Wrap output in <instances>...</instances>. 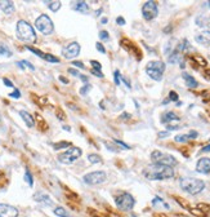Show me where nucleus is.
I'll list each match as a JSON object with an SVG mask.
<instances>
[{"instance_id":"nucleus-37","label":"nucleus","mask_w":210,"mask_h":217,"mask_svg":"<svg viewBox=\"0 0 210 217\" xmlns=\"http://www.w3.org/2000/svg\"><path fill=\"white\" fill-rule=\"evenodd\" d=\"M95 47H97V51L101 52L102 54H104V53H106V49H104V47L101 44V43H97V44H95Z\"/></svg>"},{"instance_id":"nucleus-44","label":"nucleus","mask_w":210,"mask_h":217,"mask_svg":"<svg viewBox=\"0 0 210 217\" xmlns=\"http://www.w3.org/2000/svg\"><path fill=\"white\" fill-rule=\"evenodd\" d=\"M68 74H71V75H74V76H78V78H79V75H80V72H79V71H76V70H74V69H70V70H68Z\"/></svg>"},{"instance_id":"nucleus-39","label":"nucleus","mask_w":210,"mask_h":217,"mask_svg":"<svg viewBox=\"0 0 210 217\" xmlns=\"http://www.w3.org/2000/svg\"><path fill=\"white\" fill-rule=\"evenodd\" d=\"M3 83H4V84H5L7 87H11V88H14V85H13V83H12V81H11V80H9L8 78H3Z\"/></svg>"},{"instance_id":"nucleus-47","label":"nucleus","mask_w":210,"mask_h":217,"mask_svg":"<svg viewBox=\"0 0 210 217\" xmlns=\"http://www.w3.org/2000/svg\"><path fill=\"white\" fill-rule=\"evenodd\" d=\"M166 136H169V132H160V133H159V137H161V138L166 137Z\"/></svg>"},{"instance_id":"nucleus-42","label":"nucleus","mask_w":210,"mask_h":217,"mask_svg":"<svg viewBox=\"0 0 210 217\" xmlns=\"http://www.w3.org/2000/svg\"><path fill=\"white\" fill-rule=\"evenodd\" d=\"M90 72H92V74H93V75H95V76H98V78H104V75L102 74V72H101V71H95V70H93V69H92V70H90Z\"/></svg>"},{"instance_id":"nucleus-32","label":"nucleus","mask_w":210,"mask_h":217,"mask_svg":"<svg viewBox=\"0 0 210 217\" xmlns=\"http://www.w3.org/2000/svg\"><path fill=\"white\" fill-rule=\"evenodd\" d=\"M56 115H57V118H58L59 120H65V119H66V115H65V113H63V111H62V109H61V107L57 109Z\"/></svg>"},{"instance_id":"nucleus-1","label":"nucleus","mask_w":210,"mask_h":217,"mask_svg":"<svg viewBox=\"0 0 210 217\" xmlns=\"http://www.w3.org/2000/svg\"><path fill=\"white\" fill-rule=\"evenodd\" d=\"M143 175L147 180L151 181H159V180H169L174 177V169L171 167L161 166V164H151L147 167Z\"/></svg>"},{"instance_id":"nucleus-55","label":"nucleus","mask_w":210,"mask_h":217,"mask_svg":"<svg viewBox=\"0 0 210 217\" xmlns=\"http://www.w3.org/2000/svg\"><path fill=\"white\" fill-rule=\"evenodd\" d=\"M208 4H209V8H210V2H208Z\"/></svg>"},{"instance_id":"nucleus-31","label":"nucleus","mask_w":210,"mask_h":217,"mask_svg":"<svg viewBox=\"0 0 210 217\" xmlns=\"http://www.w3.org/2000/svg\"><path fill=\"white\" fill-rule=\"evenodd\" d=\"M9 97H12V98H14V100H18L21 97V92L20 90H18L17 88H14V90L12 93H9Z\"/></svg>"},{"instance_id":"nucleus-29","label":"nucleus","mask_w":210,"mask_h":217,"mask_svg":"<svg viewBox=\"0 0 210 217\" xmlns=\"http://www.w3.org/2000/svg\"><path fill=\"white\" fill-rule=\"evenodd\" d=\"M191 137L188 134H178V136H175V142H187Z\"/></svg>"},{"instance_id":"nucleus-15","label":"nucleus","mask_w":210,"mask_h":217,"mask_svg":"<svg viewBox=\"0 0 210 217\" xmlns=\"http://www.w3.org/2000/svg\"><path fill=\"white\" fill-rule=\"evenodd\" d=\"M196 171L199 173H204V175H208L210 173V159L209 158H201L197 162L196 164Z\"/></svg>"},{"instance_id":"nucleus-45","label":"nucleus","mask_w":210,"mask_h":217,"mask_svg":"<svg viewBox=\"0 0 210 217\" xmlns=\"http://www.w3.org/2000/svg\"><path fill=\"white\" fill-rule=\"evenodd\" d=\"M79 78H80V80H83L84 83H88V78H87L85 75H81V74H80V75H79Z\"/></svg>"},{"instance_id":"nucleus-51","label":"nucleus","mask_w":210,"mask_h":217,"mask_svg":"<svg viewBox=\"0 0 210 217\" xmlns=\"http://www.w3.org/2000/svg\"><path fill=\"white\" fill-rule=\"evenodd\" d=\"M17 66H20V69H22V70H25V66H23V64H22V61H18V62H17Z\"/></svg>"},{"instance_id":"nucleus-13","label":"nucleus","mask_w":210,"mask_h":217,"mask_svg":"<svg viewBox=\"0 0 210 217\" xmlns=\"http://www.w3.org/2000/svg\"><path fill=\"white\" fill-rule=\"evenodd\" d=\"M26 49H28L30 52L34 53V54L39 56L40 58L45 60V61H48V62H52V64H59V60L57 58V57L49 54V53H44V52H41V51H39V49H36V48H32V47H26Z\"/></svg>"},{"instance_id":"nucleus-38","label":"nucleus","mask_w":210,"mask_h":217,"mask_svg":"<svg viewBox=\"0 0 210 217\" xmlns=\"http://www.w3.org/2000/svg\"><path fill=\"white\" fill-rule=\"evenodd\" d=\"M22 64H23V66L28 67V69H30V70L35 71V67H34V65H32V64H30V62H28V61H22Z\"/></svg>"},{"instance_id":"nucleus-8","label":"nucleus","mask_w":210,"mask_h":217,"mask_svg":"<svg viewBox=\"0 0 210 217\" xmlns=\"http://www.w3.org/2000/svg\"><path fill=\"white\" fill-rule=\"evenodd\" d=\"M83 180L88 185H99V184H103L107 180V175L103 171H94V172L84 175Z\"/></svg>"},{"instance_id":"nucleus-52","label":"nucleus","mask_w":210,"mask_h":217,"mask_svg":"<svg viewBox=\"0 0 210 217\" xmlns=\"http://www.w3.org/2000/svg\"><path fill=\"white\" fill-rule=\"evenodd\" d=\"M101 13H102V8H101V9H97V11H95V16H99Z\"/></svg>"},{"instance_id":"nucleus-34","label":"nucleus","mask_w":210,"mask_h":217,"mask_svg":"<svg viewBox=\"0 0 210 217\" xmlns=\"http://www.w3.org/2000/svg\"><path fill=\"white\" fill-rule=\"evenodd\" d=\"M90 88H92V85H90V84H85L84 87H81V89H80V93H81V94H87L89 90H90Z\"/></svg>"},{"instance_id":"nucleus-5","label":"nucleus","mask_w":210,"mask_h":217,"mask_svg":"<svg viewBox=\"0 0 210 217\" xmlns=\"http://www.w3.org/2000/svg\"><path fill=\"white\" fill-rule=\"evenodd\" d=\"M151 159L154 160V164H161V166H166V167H171V168L178 164L177 159L173 155L161 153L159 150H155L151 154Z\"/></svg>"},{"instance_id":"nucleus-23","label":"nucleus","mask_w":210,"mask_h":217,"mask_svg":"<svg viewBox=\"0 0 210 217\" xmlns=\"http://www.w3.org/2000/svg\"><path fill=\"white\" fill-rule=\"evenodd\" d=\"M12 51L9 49V47L0 43V57H12Z\"/></svg>"},{"instance_id":"nucleus-20","label":"nucleus","mask_w":210,"mask_h":217,"mask_svg":"<svg viewBox=\"0 0 210 217\" xmlns=\"http://www.w3.org/2000/svg\"><path fill=\"white\" fill-rule=\"evenodd\" d=\"M182 76H183V79H184V81H186V84H187L188 88L193 89V88H196V87L199 85V83L196 81V79H195L193 76H191L189 74H187V72H183Z\"/></svg>"},{"instance_id":"nucleus-43","label":"nucleus","mask_w":210,"mask_h":217,"mask_svg":"<svg viewBox=\"0 0 210 217\" xmlns=\"http://www.w3.org/2000/svg\"><path fill=\"white\" fill-rule=\"evenodd\" d=\"M116 23H117V25L124 26V25H125V20H124L122 17H117V18H116Z\"/></svg>"},{"instance_id":"nucleus-22","label":"nucleus","mask_w":210,"mask_h":217,"mask_svg":"<svg viewBox=\"0 0 210 217\" xmlns=\"http://www.w3.org/2000/svg\"><path fill=\"white\" fill-rule=\"evenodd\" d=\"M74 9H75V11H78V12H81V13H88L89 5L85 2H78V3L75 4Z\"/></svg>"},{"instance_id":"nucleus-12","label":"nucleus","mask_w":210,"mask_h":217,"mask_svg":"<svg viewBox=\"0 0 210 217\" xmlns=\"http://www.w3.org/2000/svg\"><path fill=\"white\" fill-rule=\"evenodd\" d=\"M20 211L11 204L0 203V217H18Z\"/></svg>"},{"instance_id":"nucleus-50","label":"nucleus","mask_w":210,"mask_h":217,"mask_svg":"<svg viewBox=\"0 0 210 217\" xmlns=\"http://www.w3.org/2000/svg\"><path fill=\"white\" fill-rule=\"evenodd\" d=\"M59 80L62 81V83H65V84H68V80L65 79V76H59Z\"/></svg>"},{"instance_id":"nucleus-46","label":"nucleus","mask_w":210,"mask_h":217,"mask_svg":"<svg viewBox=\"0 0 210 217\" xmlns=\"http://www.w3.org/2000/svg\"><path fill=\"white\" fill-rule=\"evenodd\" d=\"M188 136H189L191 138H196V137H197V132L192 131V132H189V134H188Z\"/></svg>"},{"instance_id":"nucleus-16","label":"nucleus","mask_w":210,"mask_h":217,"mask_svg":"<svg viewBox=\"0 0 210 217\" xmlns=\"http://www.w3.org/2000/svg\"><path fill=\"white\" fill-rule=\"evenodd\" d=\"M195 40L201 45H210V31H202L201 34H197L195 36Z\"/></svg>"},{"instance_id":"nucleus-10","label":"nucleus","mask_w":210,"mask_h":217,"mask_svg":"<svg viewBox=\"0 0 210 217\" xmlns=\"http://www.w3.org/2000/svg\"><path fill=\"white\" fill-rule=\"evenodd\" d=\"M159 14V8H157V4L155 2H146L142 7V16L146 21H151L154 18L157 17Z\"/></svg>"},{"instance_id":"nucleus-54","label":"nucleus","mask_w":210,"mask_h":217,"mask_svg":"<svg viewBox=\"0 0 210 217\" xmlns=\"http://www.w3.org/2000/svg\"><path fill=\"white\" fill-rule=\"evenodd\" d=\"M107 22V18H102V23H106Z\"/></svg>"},{"instance_id":"nucleus-24","label":"nucleus","mask_w":210,"mask_h":217,"mask_svg":"<svg viewBox=\"0 0 210 217\" xmlns=\"http://www.w3.org/2000/svg\"><path fill=\"white\" fill-rule=\"evenodd\" d=\"M54 215L58 216V217H71L70 213L63 208V207H56L54 208Z\"/></svg>"},{"instance_id":"nucleus-36","label":"nucleus","mask_w":210,"mask_h":217,"mask_svg":"<svg viewBox=\"0 0 210 217\" xmlns=\"http://www.w3.org/2000/svg\"><path fill=\"white\" fill-rule=\"evenodd\" d=\"M113 75H115V84L116 85H120V72H119V70H116L115 72H113Z\"/></svg>"},{"instance_id":"nucleus-41","label":"nucleus","mask_w":210,"mask_h":217,"mask_svg":"<svg viewBox=\"0 0 210 217\" xmlns=\"http://www.w3.org/2000/svg\"><path fill=\"white\" fill-rule=\"evenodd\" d=\"M113 142L117 143V145H120V146H122L124 149H130V146H129V145H126L125 142H122V141H119V140H115Z\"/></svg>"},{"instance_id":"nucleus-49","label":"nucleus","mask_w":210,"mask_h":217,"mask_svg":"<svg viewBox=\"0 0 210 217\" xmlns=\"http://www.w3.org/2000/svg\"><path fill=\"white\" fill-rule=\"evenodd\" d=\"M201 151H202V153H206V151H210V143L208 145V146H205V147H202V149H201Z\"/></svg>"},{"instance_id":"nucleus-14","label":"nucleus","mask_w":210,"mask_h":217,"mask_svg":"<svg viewBox=\"0 0 210 217\" xmlns=\"http://www.w3.org/2000/svg\"><path fill=\"white\" fill-rule=\"evenodd\" d=\"M34 200L37 202V203H40V204H44L46 207H52L54 204V202L52 200V198L46 194V192H43V191H39V192H36V194H34Z\"/></svg>"},{"instance_id":"nucleus-9","label":"nucleus","mask_w":210,"mask_h":217,"mask_svg":"<svg viewBox=\"0 0 210 217\" xmlns=\"http://www.w3.org/2000/svg\"><path fill=\"white\" fill-rule=\"evenodd\" d=\"M135 204V200L129 192H121L116 198V205L122 211H130Z\"/></svg>"},{"instance_id":"nucleus-48","label":"nucleus","mask_w":210,"mask_h":217,"mask_svg":"<svg viewBox=\"0 0 210 217\" xmlns=\"http://www.w3.org/2000/svg\"><path fill=\"white\" fill-rule=\"evenodd\" d=\"M121 80H122L124 83L126 84V87H128V88H130V87H132V85H130V83H129V81H128V79H126V78H121Z\"/></svg>"},{"instance_id":"nucleus-6","label":"nucleus","mask_w":210,"mask_h":217,"mask_svg":"<svg viewBox=\"0 0 210 217\" xmlns=\"http://www.w3.org/2000/svg\"><path fill=\"white\" fill-rule=\"evenodd\" d=\"M35 27L43 34V35H50L54 30L53 22H52V20L46 16V14H41V16H39L36 18Z\"/></svg>"},{"instance_id":"nucleus-11","label":"nucleus","mask_w":210,"mask_h":217,"mask_svg":"<svg viewBox=\"0 0 210 217\" xmlns=\"http://www.w3.org/2000/svg\"><path fill=\"white\" fill-rule=\"evenodd\" d=\"M80 49H81V48H80V44H79V43L72 41V43H70L68 45H66L63 49H62V54H63L65 58L72 60V58H75V57H78V56H79Z\"/></svg>"},{"instance_id":"nucleus-25","label":"nucleus","mask_w":210,"mask_h":217,"mask_svg":"<svg viewBox=\"0 0 210 217\" xmlns=\"http://www.w3.org/2000/svg\"><path fill=\"white\" fill-rule=\"evenodd\" d=\"M45 3L48 4V8H49L52 12H57L62 7V3L61 2H45Z\"/></svg>"},{"instance_id":"nucleus-28","label":"nucleus","mask_w":210,"mask_h":217,"mask_svg":"<svg viewBox=\"0 0 210 217\" xmlns=\"http://www.w3.org/2000/svg\"><path fill=\"white\" fill-rule=\"evenodd\" d=\"M68 146H70V142H67V141H62V142H58V143H54V145H53L54 150H62V149H68Z\"/></svg>"},{"instance_id":"nucleus-40","label":"nucleus","mask_w":210,"mask_h":217,"mask_svg":"<svg viewBox=\"0 0 210 217\" xmlns=\"http://www.w3.org/2000/svg\"><path fill=\"white\" fill-rule=\"evenodd\" d=\"M178 100V94L175 92H170L169 93V101H177Z\"/></svg>"},{"instance_id":"nucleus-26","label":"nucleus","mask_w":210,"mask_h":217,"mask_svg":"<svg viewBox=\"0 0 210 217\" xmlns=\"http://www.w3.org/2000/svg\"><path fill=\"white\" fill-rule=\"evenodd\" d=\"M88 160L90 164H98V163H101L102 162V159L99 155H97V154H89L88 155Z\"/></svg>"},{"instance_id":"nucleus-2","label":"nucleus","mask_w":210,"mask_h":217,"mask_svg":"<svg viewBox=\"0 0 210 217\" xmlns=\"http://www.w3.org/2000/svg\"><path fill=\"white\" fill-rule=\"evenodd\" d=\"M16 31H17V36H18V39L20 40L26 41V43H35L36 41L35 30L27 21H25V20L18 21Z\"/></svg>"},{"instance_id":"nucleus-3","label":"nucleus","mask_w":210,"mask_h":217,"mask_svg":"<svg viewBox=\"0 0 210 217\" xmlns=\"http://www.w3.org/2000/svg\"><path fill=\"white\" fill-rule=\"evenodd\" d=\"M179 185L182 187V190H184L186 192H188L191 195H196L204 190L205 182L202 180H199V178L184 177V178H180Z\"/></svg>"},{"instance_id":"nucleus-4","label":"nucleus","mask_w":210,"mask_h":217,"mask_svg":"<svg viewBox=\"0 0 210 217\" xmlns=\"http://www.w3.org/2000/svg\"><path fill=\"white\" fill-rule=\"evenodd\" d=\"M164 71H165V64L163 61H150L146 66L147 75L156 81H160L163 79Z\"/></svg>"},{"instance_id":"nucleus-19","label":"nucleus","mask_w":210,"mask_h":217,"mask_svg":"<svg viewBox=\"0 0 210 217\" xmlns=\"http://www.w3.org/2000/svg\"><path fill=\"white\" fill-rule=\"evenodd\" d=\"M0 9L5 14H12L14 12V4L9 0H4V2H0Z\"/></svg>"},{"instance_id":"nucleus-30","label":"nucleus","mask_w":210,"mask_h":217,"mask_svg":"<svg viewBox=\"0 0 210 217\" xmlns=\"http://www.w3.org/2000/svg\"><path fill=\"white\" fill-rule=\"evenodd\" d=\"M99 39L103 40V41H107L110 38H108V32L106 30H102V31H99Z\"/></svg>"},{"instance_id":"nucleus-27","label":"nucleus","mask_w":210,"mask_h":217,"mask_svg":"<svg viewBox=\"0 0 210 217\" xmlns=\"http://www.w3.org/2000/svg\"><path fill=\"white\" fill-rule=\"evenodd\" d=\"M23 178H25V181L27 182V185L28 186H34V177H32V175H31V172L28 171V169H26L25 171V176H23Z\"/></svg>"},{"instance_id":"nucleus-7","label":"nucleus","mask_w":210,"mask_h":217,"mask_svg":"<svg viewBox=\"0 0 210 217\" xmlns=\"http://www.w3.org/2000/svg\"><path fill=\"white\" fill-rule=\"evenodd\" d=\"M81 154H83V151L80 147H70V149H67V151L58 154V160L61 163H63V164H71L76 159H79L81 156Z\"/></svg>"},{"instance_id":"nucleus-17","label":"nucleus","mask_w":210,"mask_h":217,"mask_svg":"<svg viewBox=\"0 0 210 217\" xmlns=\"http://www.w3.org/2000/svg\"><path fill=\"white\" fill-rule=\"evenodd\" d=\"M174 122H179V117L175 113H171V111L165 113L163 115V118H161V123H164V124H169V123H174Z\"/></svg>"},{"instance_id":"nucleus-21","label":"nucleus","mask_w":210,"mask_h":217,"mask_svg":"<svg viewBox=\"0 0 210 217\" xmlns=\"http://www.w3.org/2000/svg\"><path fill=\"white\" fill-rule=\"evenodd\" d=\"M180 60H182V56H180V52H178L177 49H174V51L169 54L168 62H169V64H177V62H180Z\"/></svg>"},{"instance_id":"nucleus-33","label":"nucleus","mask_w":210,"mask_h":217,"mask_svg":"<svg viewBox=\"0 0 210 217\" xmlns=\"http://www.w3.org/2000/svg\"><path fill=\"white\" fill-rule=\"evenodd\" d=\"M90 65L93 66V70H95V71H101V69H102V65L97 61H90Z\"/></svg>"},{"instance_id":"nucleus-35","label":"nucleus","mask_w":210,"mask_h":217,"mask_svg":"<svg viewBox=\"0 0 210 217\" xmlns=\"http://www.w3.org/2000/svg\"><path fill=\"white\" fill-rule=\"evenodd\" d=\"M72 65H74V66H78L79 69H87V67H85V65L83 64L81 61H72Z\"/></svg>"},{"instance_id":"nucleus-53","label":"nucleus","mask_w":210,"mask_h":217,"mask_svg":"<svg viewBox=\"0 0 210 217\" xmlns=\"http://www.w3.org/2000/svg\"><path fill=\"white\" fill-rule=\"evenodd\" d=\"M63 129H65V131H68V132H70V129H71V128H70V127H67V125H65Z\"/></svg>"},{"instance_id":"nucleus-18","label":"nucleus","mask_w":210,"mask_h":217,"mask_svg":"<svg viewBox=\"0 0 210 217\" xmlns=\"http://www.w3.org/2000/svg\"><path fill=\"white\" fill-rule=\"evenodd\" d=\"M20 115H21V118L23 119V122L26 123V125L28 128H32L35 125V120H34V118H32L31 114H28L27 111H25V110H21Z\"/></svg>"}]
</instances>
